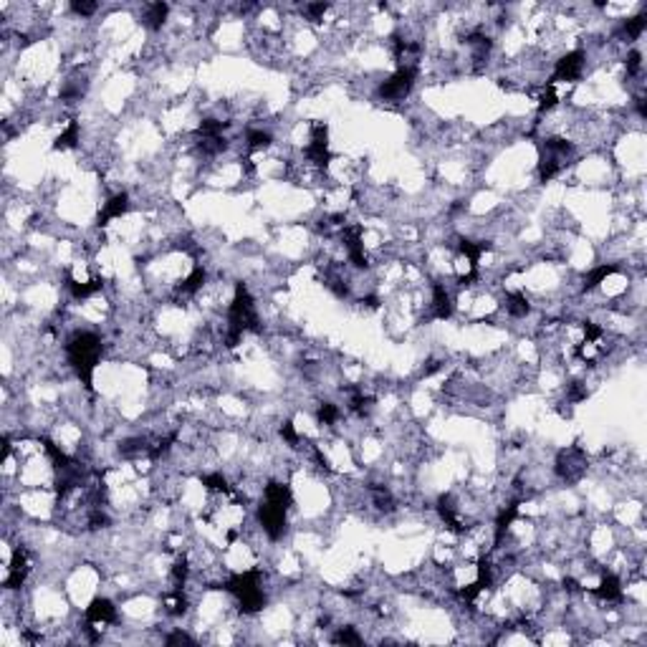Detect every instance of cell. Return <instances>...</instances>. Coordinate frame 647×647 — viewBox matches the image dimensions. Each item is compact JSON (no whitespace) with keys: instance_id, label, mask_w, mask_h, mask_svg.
<instances>
[{"instance_id":"obj_19","label":"cell","mask_w":647,"mask_h":647,"mask_svg":"<svg viewBox=\"0 0 647 647\" xmlns=\"http://www.w3.org/2000/svg\"><path fill=\"white\" fill-rule=\"evenodd\" d=\"M647 28V15L645 13H640V15H634V18H627V20H622V26H620V36L627 43H634V41L640 39L642 36V31Z\"/></svg>"},{"instance_id":"obj_24","label":"cell","mask_w":647,"mask_h":647,"mask_svg":"<svg viewBox=\"0 0 647 647\" xmlns=\"http://www.w3.org/2000/svg\"><path fill=\"white\" fill-rule=\"evenodd\" d=\"M71 13L78 15V18H91V15L99 11V3H86V0H74L71 6Z\"/></svg>"},{"instance_id":"obj_18","label":"cell","mask_w":647,"mask_h":647,"mask_svg":"<svg viewBox=\"0 0 647 647\" xmlns=\"http://www.w3.org/2000/svg\"><path fill=\"white\" fill-rule=\"evenodd\" d=\"M273 144V134L263 127H251L246 132V149L248 152H263Z\"/></svg>"},{"instance_id":"obj_12","label":"cell","mask_w":647,"mask_h":647,"mask_svg":"<svg viewBox=\"0 0 647 647\" xmlns=\"http://www.w3.org/2000/svg\"><path fill=\"white\" fill-rule=\"evenodd\" d=\"M127 210H130V195H127V193L111 195L109 200L104 202L102 213H99V218H97V225H99V228H106L111 221H117V218H122V215L127 213Z\"/></svg>"},{"instance_id":"obj_10","label":"cell","mask_w":647,"mask_h":647,"mask_svg":"<svg viewBox=\"0 0 647 647\" xmlns=\"http://www.w3.org/2000/svg\"><path fill=\"white\" fill-rule=\"evenodd\" d=\"M592 594H594L597 599H602V602H607V604L622 602V599H625V589H622L620 576L612 574V571H604L602 579H599V587L592 589Z\"/></svg>"},{"instance_id":"obj_9","label":"cell","mask_w":647,"mask_h":647,"mask_svg":"<svg viewBox=\"0 0 647 647\" xmlns=\"http://www.w3.org/2000/svg\"><path fill=\"white\" fill-rule=\"evenodd\" d=\"M31 571V559H28V551L23 546H18L13 554V562L8 566V576H6V589H20L26 584V576Z\"/></svg>"},{"instance_id":"obj_7","label":"cell","mask_w":647,"mask_h":647,"mask_svg":"<svg viewBox=\"0 0 647 647\" xmlns=\"http://www.w3.org/2000/svg\"><path fill=\"white\" fill-rule=\"evenodd\" d=\"M587 473V458L579 447H569V450H562L557 458V475L564 483H576Z\"/></svg>"},{"instance_id":"obj_3","label":"cell","mask_w":647,"mask_h":647,"mask_svg":"<svg viewBox=\"0 0 647 647\" xmlns=\"http://www.w3.org/2000/svg\"><path fill=\"white\" fill-rule=\"evenodd\" d=\"M574 144L564 137H546L538 144V180L551 182L571 160Z\"/></svg>"},{"instance_id":"obj_4","label":"cell","mask_w":647,"mask_h":647,"mask_svg":"<svg viewBox=\"0 0 647 647\" xmlns=\"http://www.w3.org/2000/svg\"><path fill=\"white\" fill-rule=\"evenodd\" d=\"M417 74H420L417 66H397V71L377 86V97L382 99V102H402V99H408L410 91L415 89Z\"/></svg>"},{"instance_id":"obj_21","label":"cell","mask_w":647,"mask_h":647,"mask_svg":"<svg viewBox=\"0 0 647 647\" xmlns=\"http://www.w3.org/2000/svg\"><path fill=\"white\" fill-rule=\"evenodd\" d=\"M339 417H342V410H339L334 402H321V405H319V410H316L319 425H326V427L337 425Z\"/></svg>"},{"instance_id":"obj_14","label":"cell","mask_w":647,"mask_h":647,"mask_svg":"<svg viewBox=\"0 0 647 647\" xmlns=\"http://www.w3.org/2000/svg\"><path fill=\"white\" fill-rule=\"evenodd\" d=\"M167 15H169L167 3H149V6H144L142 23L149 31H160V28L165 26V20H167Z\"/></svg>"},{"instance_id":"obj_25","label":"cell","mask_w":647,"mask_h":647,"mask_svg":"<svg viewBox=\"0 0 647 647\" xmlns=\"http://www.w3.org/2000/svg\"><path fill=\"white\" fill-rule=\"evenodd\" d=\"M334 642H342V645H362V637L354 632V627H339V632L334 634Z\"/></svg>"},{"instance_id":"obj_26","label":"cell","mask_w":647,"mask_h":647,"mask_svg":"<svg viewBox=\"0 0 647 647\" xmlns=\"http://www.w3.org/2000/svg\"><path fill=\"white\" fill-rule=\"evenodd\" d=\"M165 642H167V645H182V642H188V645H193L195 640L190 637L188 632H182V629H177V632L167 634V637H165Z\"/></svg>"},{"instance_id":"obj_16","label":"cell","mask_w":647,"mask_h":647,"mask_svg":"<svg viewBox=\"0 0 647 647\" xmlns=\"http://www.w3.org/2000/svg\"><path fill=\"white\" fill-rule=\"evenodd\" d=\"M205 281H207V271L202 268V265H197V268H193V271H190L188 279L180 281V286H177V293H180V296H195V293H197L202 286H205Z\"/></svg>"},{"instance_id":"obj_11","label":"cell","mask_w":647,"mask_h":647,"mask_svg":"<svg viewBox=\"0 0 647 647\" xmlns=\"http://www.w3.org/2000/svg\"><path fill=\"white\" fill-rule=\"evenodd\" d=\"M117 607H114V602L111 599H106V597H97L94 602L86 607V622H91V625H111V622H117Z\"/></svg>"},{"instance_id":"obj_20","label":"cell","mask_w":647,"mask_h":647,"mask_svg":"<svg viewBox=\"0 0 647 647\" xmlns=\"http://www.w3.org/2000/svg\"><path fill=\"white\" fill-rule=\"evenodd\" d=\"M78 144V122H69L61 130V134L56 137V142H53V149H74Z\"/></svg>"},{"instance_id":"obj_15","label":"cell","mask_w":647,"mask_h":647,"mask_svg":"<svg viewBox=\"0 0 647 647\" xmlns=\"http://www.w3.org/2000/svg\"><path fill=\"white\" fill-rule=\"evenodd\" d=\"M506 314L513 319H526L531 314V301L524 291L506 293Z\"/></svg>"},{"instance_id":"obj_1","label":"cell","mask_w":647,"mask_h":647,"mask_svg":"<svg viewBox=\"0 0 647 647\" xmlns=\"http://www.w3.org/2000/svg\"><path fill=\"white\" fill-rule=\"evenodd\" d=\"M66 356H69V364L81 380V384L91 389L94 369H97L99 356H102V337L94 334V331H76L66 342Z\"/></svg>"},{"instance_id":"obj_13","label":"cell","mask_w":647,"mask_h":647,"mask_svg":"<svg viewBox=\"0 0 647 647\" xmlns=\"http://www.w3.org/2000/svg\"><path fill=\"white\" fill-rule=\"evenodd\" d=\"M66 288H69V293H71V298H76V301H84V298L94 296V293H99L104 288V281L102 279H91V281H76V279H66Z\"/></svg>"},{"instance_id":"obj_2","label":"cell","mask_w":647,"mask_h":647,"mask_svg":"<svg viewBox=\"0 0 647 647\" xmlns=\"http://www.w3.org/2000/svg\"><path fill=\"white\" fill-rule=\"evenodd\" d=\"M223 589H228L235 597L238 609L243 615H256L265 607V592H263V569H248L240 574L228 576L223 582Z\"/></svg>"},{"instance_id":"obj_8","label":"cell","mask_w":647,"mask_h":647,"mask_svg":"<svg viewBox=\"0 0 647 647\" xmlns=\"http://www.w3.org/2000/svg\"><path fill=\"white\" fill-rule=\"evenodd\" d=\"M453 309H455L453 291H450L443 281H435L433 284V301H430V314H433V319L445 321V319L453 316Z\"/></svg>"},{"instance_id":"obj_5","label":"cell","mask_w":647,"mask_h":647,"mask_svg":"<svg viewBox=\"0 0 647 647\" xmlns=\"http://www.w3.org/2000/svg\"><path fill=\"white\" fill-rule=\"evenodd\" d=\"M584 66H587V53H584L582 48L566 51L562 59L554 64V71H551L549 84L557 86L559 81H564V84H574V81H579V78H582Z\"/></svg>"},{"instance_id":"obj_22","label":"cell","mask_w":647,"mask_h":647,"mask_svg":"<svg viewBox=\"0 0 647 647\" xmlns=\"http://www.w3.org/2000/svg\"><path fill=\"white\" fill-rule=\"evenodd\" d=\"M625 71H627V78H634L642 71V53L637 48H629L625 56Z\"/></svg>"},{"instance_id":"obj_6","label":"cell","mask_w":647,"mask_h":647,"mask_svg":"<svg viewBox=\"0 0 647 647\" xmlns=\"http://www.w3.org/2000/svg\"><path fill=\"white\" fill-rule=\"evenodd\" d=\"M286 513H288V508H284V506L279 503H271V501H260L258 506V526L263 529V534L271 541H279V538H284V531H286Z\"/></svg>"},{"instance_id":"obj_17","label":"cell","mask_w":647,"mask_h":647,"mask_svg":"<svg viewBox=\"0 0 647 647\" xmlns=\"http://www.w3.org/2000/svg\"><path fill=\"white\" fill-rule=\"evenodd\" d=\"M617 271H620V265L617 263H602V265H597V268H592V271L584 276L582 291H594L597 286L602 284L604 279H609V276L617 273Z\"/></svg>"},{"instance_id":"obj_23","label":"cell","mask_w":647,"mask_h":647,"mask_svg":"<svg viewBox=\"0 0 647 647\" xmlns=\"http://www.w3.org/2000/svg\"><path fill=\"white\" fill-rule=\"evenodd\" d=\"M326 11H329V3H306V6L301 8V13H304L306 20H311V23H319Z\"/></svg>"}]
</instances>
